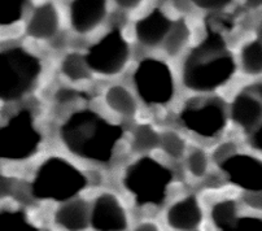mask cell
Instances as JSON below:
<instances>
[{
	"mask_svg": "<svg viewBox=\"0 0 262 231\" xmlns=\"http://www.w3.org/2000/svg\"><path fill=\"white\" fill-rule=\"evenodd\" d=\"M122 128L112 125L91 111L77 112L61 129V138L70 152L94 161H109Z\"/></svg>",
	"mask_w": 262,
	"mask_h": 231,
	"instance_id": "6da1fadb",
	"label": "cell"
},
{
	"mask_svg": "<svg viewBox=\"0 0 262 231\" xmlns=\"http://www.w3.org/2000/svg\"><path fill=\"white\" fill-rule=\"evenodd\" d=\"M207 31V38L191 51L183 69L184 85L195 91H212L226 83L235 72V61L223 36Z\"/></svg>",
	"mask_w": 262,
	"mask_h": 231,
	"instance_id": "7a4b0ae2",
	"label": "cell"
},
{
	"mask_svg": "<svg viewBox=\"0 0 262 231\" xmlns=\"http://www.w3.org/2000/svg\"><path fill=\"white\" fill-rule=\"evenodd\" d=\"M86 186V178L77 167L64 159L53 157L39 167L31 184L38 199L65 201L76 196Z\"/></svg>",
	"mask_w": 262,
	"mask_h": 231,
	"instance_id": "3957f363",
	"label": "cell"
},
{
	"mask_svg": "<svg viewBox=\"0 0 262 231\" xmlns=\"http://www.w3.org/2000/svg\"><path fill=\"white\" fill-rule=\"evenodd\" d=\"M170 170L151 157H143L127 167L125 186L139 205L164 203L166 188L171 182Z\"/></svg>",
	"mask_w": 262,
	"mask_h": 231,
	"instance_id": "277c9868",
	"label": "cell"
},
{
	"mask_svg": "<svg viewBox=\"0 0 262 231\" xmlns=\"http://www.w3.org/2000/svg\"><path fill=\"white\" fill-rule=\"evenodd\" d=\"M35 56L23 48H12L0 55V95L3 100L21 98L39 74Z\"/></svg>",
	"mask_w": 262,
	"mask_h": 231,
	"instance_id": "5b68a950",
	"label": "cell"
},
{
	"mask_svg": "<svg viewBox=\"0 0 262 231\" xmlns=\"http://www.w3.org/2000/svg\"><path fill=\"white\" fill-rule=\"evenodd\" d=\"M40 142L29 111H21L0 131V152L3 159L25 160L31 156Z\"/></svg>",
	"mask_w": 262,
	"mask_h": 231,
	"instance_id": "8992f818",
	"label": "cell"
},
{
	"mask_svg": "<svg viewBox=\"0 0 262 231\" xmlns=\"http://www.w3.org/2000/svg\"><path fill=\"white\" fill-rule=\"evenodd\" d=\"M134 81L138 94L147 104H165L173 98V75L164 61L143 60L135 72Z\"/></svg>",
	"mask_w": 262,
	"mask_h": 231,
	"instance_id": "52a82bcc",
	"label": "cell"
},
{
	"mask_svg": "<svg viewBox=\"0 0 262 231\" xmlns=\"http://www.w3.org/2000/svg\"><path fill=\"white\" fill-rule=\"evenodd\" d=\"M84 59L90 69L100 74H117L123 69L128 59V46L121 31L113 29L96 45L89 48Z\"/></svg>",
	"mask_w": 262,
	"mask_h": 231,
	"instance_id": "ba28073f",
	"label": "cell"
},
{
	"mask_svg": "<svg viewBox=\"0 0 262 231\" xmlns=\"http://www.w3.org/2000/svg\"><path fill=\"white\" fill-rule=\"evenodd\" d=\"M181 120L187 129L195 131L199 135L210 138L225 128L226 116L220 104L208 101L204 106L184 109Z\"/></svg>",
	"mask_w": 262,
	"mask_h": 231,
	"instance_id": "9c48e42d",
	"label": "cell"
},
{
	"mask_svg": "<svg viewBox=\"0 0 262 231\" xmlns=\"http://www.w3.org/2000/svg\"><path fill=\"white\" fill-rule=\"evenodd\" d=\"M221 167L232 183L248 192L262 191V161L246 155H235L223 161Z\"/></svg>",
	"mask_w": 262,
	"mask_h": 231,
	"instance_id": "30bf717a",
	"label": "cell"
},
{
	"mask_svg": "<svg viewBox=\"0 0 262 231\" xmlns=\"http://www.w3.org/2000/svg\"><path fill=\"white\" fill-rule=\"evenodd\" d=\"M91 225L96 231H125L127 217L118 199L112 194L96 198L91 213Z\"/></svg>",
	"mask_w": 262,
	"mask_h": 231,
	"instance_id": "8fae6325",
	"label": "cell"
},
{
	"mask_svg": "<svg viewBox=\"0 0 262 231\" xmlns=\"http://www.w3.org/2000/svg\"><path fill=\"white\" fill-rule=\"evenodd\" d=\"M106 4L103 0H78L70 7V21L73 29L83 34L91 31L103 21Z\"/></svg>",
	"mask_w": 262,
	"mask_h": 231,
	"instance_id": "7c38bea8",
	"label": "cell"
},
{
	"mask_svg": "<svg viewBox=\"0 0 262 231\" xmlns=\"http://www.w3.org/2000/svg\"><path fill=\"white\" fill-rule=\"evenodd\" d=\"M171 26V21L159 8H155L151 13L138 21L135 31L138 39L143 45L154 47L161 43L165 36L169 35Z\"/></svg>",
	"mask_w": 262,
	"mask_h": 231,
	"instance_id": "4fadbf2b",
	"label": "cell"
},
{
	"mask_svg": "<svg viewBox=\"0 0 262 231\" xmlns=\"http://www.w3.org/2000/svg\"><path fill=\"white\" fill-rule=\"evenodd\" d=\"M166 220L169 226L176 230L192 231L203 220V212L195 196H188L170 206Z\"/></svg>",
	"mask_w": 262,
	"mask_h": 231,
	"instance_id": "5bb4252c",
	"label": "cell"
},
{
	"mask_svg": "<svg viewBox=\"0 0 262 231\" xmlns=\"http://www.w3.org/2000/svg\"><path fill=\"white\" fill-rule=\"evenodd\" d=\"M59 17L52 4H43L34 11L28 25V34L36 39H47L56 34Z\"/></svg>",
	"mask_w": 262,
	"mask_h": 231,
	"instance_id": "9a60e30c",
	"label": "cell"
},
{
	"mask_svg": "<svg viewBox=\"0 0 262 231\" xmlns=\"http://www.w3.org/2000/svg\"><path fill=\"white\" fill-rule=\"evenodd\" d=\"M55 221L68 231H83L89 226L87 204L82 200L64 204L56 211Z\"/></svg>",
	"mask_w": 262,
	"mask_h": 231,
	"instance_id": "2e32d148",
	"label": "cell"
},
{
	"mask_svg": "<svg viewBox=\"0 0 262 231\" xmlns=\"http://www.w3.org/2000/svg\"><path fill=\"white\" fill-rule=\"evenodd\" d=\"M262 117V106L249 95H239L232 103V118L237 125L249 131Z\"/></svg>",
	"mask_w": 262,
	"mask_h": 231,
	"instance_id": "e0dca14e",
	"label": "cell"
},
{
	"mask_svg": "<svg viewBox=\"0 0 262 231\" xmlns=\"http://www.w3.org/2000/svg\"><path fill=\"white\" fill-rule=\"evenodd\" d=\"M106 104L109 108L123 116H133L137 112V103L133 95L122 86H113L106 91Z\"/></svg>",
	"mask_w": 262,
	"mask_h": 231,
	"instance_id": "ac0fdd59",
	"label": "cell"
},
{
	"mask_svg": "<svg viewBox=\"0 0 262 231\" xmlns=\"http://www.w3.org/2000/svg\"><path fill=\"white\" fill-rule=\"evenodd\" d=\"M0 231H39L36 226L29 222L21 211H3L0 213Z\"/></svg>",
	"mask_w": 262,
	"mask_h": 231,
	"instance_id": "d6986e66",
	"label": "cell"
},
{
	"mask_svg": "<svg viewBox=\"0 0 262 231\" xmlns=\"http://www.w3.org/2000/svg\"><path fill=\"white\" fill-rule=\"evenodd\" d=\"M236 203L234 200L220 201L212 208V220L215 227L226 230L237 220Z\"/></svg>",
	"mask_w": 262,
	"mask_h": 231,
	"instance_id": "ffe728a7",
	"label": "cell"
},
{
	"mask_svg": "<svg viewBox=\"0 0 262 231\" xmlns=\"http://www.w3.org/2000/svg\"><path fill=\"white\" fill-rule=\"evenodd\" d=\"M62 73L72 81H81L90 77L89 65L84 56L79 53H70L64 59L61 65Z\"/></svg>",
	"mask_w": 262,
	"mask_h": 231,
	"instance_id": "44dd1931",
	"label": "cell"
},
{
	"mask_svg": "<svg viewBox=\"0 0 262 231\" xmlns=\"http://www.w3.org/2000/svg\"><path fill=\"white\" fill-rule=\"evenodd\" d=\"M159 144H161V138L151 126H138L134 133V140H133V147L135 151H140V152L152 151Z\"/></svg>",
	"mask_w": 262,
	"mask_h": 231,
	"instance_id": "7402d4cb",
	"label": "cell"
},
{
	"mask_svg": "<svg viewBox=\"0 0 262 231\" xmlns=\"http://www.w3.org/2000/svg\"><path fill=\"white\" fill-rule=\"evenodd\" d=\"M243 68L248 74L262 73V45L252 42L242 52Z\"/></svg>",
	"mask_w": 262,
	"mask_h": 231,
	"instance_id": "603a6c76",
	"label": "cell"
},
{
	"mask_svg": "<svg viewBox=\"0 0 262 231\" xmlns=\"http://www.w3.org/2000/svg\"><path fill=\"white\" fill-rule=\"evenodd\" d=\"M188 39V29H187L186 24H184L183 20H179L171 26V30L167 35L166 45H165V48H166L167 53L169 55H176V53L179 52L182 47H183L184 43Z\"/></svg>",
	"mask_w": 262,
	"mask_h": 231,
	"instance_id": "cb8c5ba5",
	"label": "cell"
},
{
	"mask_svg": "<svg viewBox=\"0 0 262 231\" xmlns=\"http://www.w3.org/2000/svg\"><path fill=\"white\" fill-rule=\"evenodd\" d=\"M161 147L169 156L174 157V159H179L184 152L183 139L173 131H167V133L162 134Z\"/></svg>",
	"mask_w": 262,
	"mask_h": 231,
	"instance_id": "d4e9b609",
	"label": "cell"
},
{
	"mask_svg": "<svg viewBox=\"0 0 262 231\" xmlns=\"http://www.w3.org/2000/svg\"><path fill=\"white\" fill-rule=\"evenodd\" d=\"M208 160L205 153L200 150L193 151L188 157V169L195 177H203L207 172Z\"/></svg>",
	"mask_w": 262,
	"mask_h": 231,
	"instance_id": "484cf974",
	"label": "cell"
},
{
	"mask_svg": "<svg viewBox=\"0 0 262 231\" xmlns=\"http://www.w3.org/2000/svg\"><path fill=\"white\" fill-rule=\"evenodd\" d=\"M24 4L25 2H14V3L7 4L2 14V21H0L2 25L8 26L20 20L24 12Z\"/></svg>",
	"mask_w": 262,
	"mask_h": 231,
	"instance_id": "4316f807",
	"label": "cell"
},
{
	"mask_svg": "<svg viewBox=\"0 0 262 231\" xmlns=\"http://www.w3.org/2000/svg\"><path fill=\"white\" fill-rule=\"evenodd\" d=\"M223 231H262V220L257 217L237 218L234 225Z\"/></svg>",
	"mask_w": 262,
	"mask_h": 231,
	"instance_id": "83f0119b",
	"label": "cell"
},
{
	"mask_svg": "<svg viewBox=\"0 0 262 231\" xmlns=\"http://www.w3.org/2000/svg\"><path fill=\"white\" fill-rule=\"evenodd\" d=\"M193 3L200 8L205 9H221L229 6L231 2L230 0H195Z\"/></svg>",
	"mask_w": 262,
	"mask_h": 231,
	"instance_id": "f1b7e54d",
	"label": "cell"
},
{
	"mask_svg": "<svg viewBox=\"0 0 262 231\" xmlns=\"http://www.w3.org/2000/svg\"><path fill=\"white\" fill-rule=\"evenodd\" d=\"M79 96H86L82 92L76 91V90H69V89H62L56 94V99L61 103H67V101H72L74 99L79 98Z\"/></svg>",
	"mask_w": 262,
	"mask_h": 231,
	"instance_id": "f546056e",
	"label": "cell"
},
{
	"mask_svg": "<svg viewBox=\"0 0 262 231\" xmlns=\"http://www.w3.org/2000/svg\"><path fill=\"white\" fill-rule=\"evenodd\" d=\"M244 200L252 208L262 211V191L247 192L246 196H244Z\"/></svg>",
	"mask_w": 262,
	"mask_h": 231,
	"instance_id": "4dcf8cb0",
	"label": "cell"
},
{
	"mask_svg": "<svg viewBox=\"0 0 262 231\" xmlns=\"http://www.w3.org/2000/svg\"><path fill=\"white\" fill-rule=\"evenodd\" d=\"M234 151H235L234 144H230V143H227V144H223L222 147L218 148L217 153H215V159H217V161H221V160L226 161L227 159H230L231 156H234V155H232V153H234Z\"/></svg>",
	"mask_w": 262,
	"mask_h": 231,
	"instance_id": "1f68e13d",
	"label": "cell"
},
{
	"mask_svg": "<svg viewBox=\"0 0 262 231\" xmlns=\"http://www.w3.org/2000/svg\"><path fill=\"white\" fill-rule=\"evenodd\" d=\"M134 231H159V227L152 222H144L140 223L139 226H137V227L134 228Z\"/></svg>",
	"mask_w": 262,
	"mask_h": 231,
	"instance_id": "d6a6232c",
	"label": "cell"
},
{
	"mask_svg": "<svg viewBox=\"0 0 262 231\" xmlns=\"http://www.w3.org/2000/svg\"><path fill=\"white\" fill-rule=\"evenodd\" d=\"M253 145L257 148V150L262 151V126L257 130V133L254 134Z\"/></svg>",
	"mask_w": 262,
	"mask_h": 231,
	"instance_id": "836d02e7",
	"label": "cell"
},
{
	"mask_svg": "<svg viewBox=\"0 0 262 231\" xmlns=\"http://www.w3.org/2000/svg\"><path fill=\"white\" fill-rule=\"evenodd\" d=\"M117 4L120 7H123V8H135L140 4L139 0H131V2H127V0H120L117 2Z\"/></svg>",
	"mask_w": 262,
	"mask_h": 231,
	"instance_id": "e575fe53",
	"label": "cell"
},
{
	"mask_svg": "<svg viewBox=\"0 0 262 231\" xmlns=\"http://www.w3.org/2000/svg\"><path fill=\"white\" fill-rule=\"evenodd\" d=\"M248 4L249 7H259V6H262V2H248Z\"/></svg>",
	"mask_w": 262,
	"mask_h": 231,
	"instance_id": "d590c367",
	"label": "cell"
},
{
	"mask_svg": "<svg viewBox=\"0 0 262 231\" xmlns=\"http://www.w3.org/2000/svg\"><path fill=\"white\" fill-rule=\"evenodd\" d=\"M258 92H259V94H261V96H262V86L258 87Z\"/></svg>",
	"mask_w": 262,
	"mask_h": 231,
	"instance_id": "8d00e7d4",
	"label": "cell"
}]
</instances>
